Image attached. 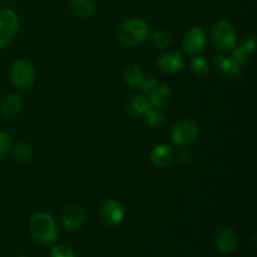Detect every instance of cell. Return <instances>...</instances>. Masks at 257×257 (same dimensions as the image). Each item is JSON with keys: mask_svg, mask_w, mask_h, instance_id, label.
<instances>
[{"mask_svg": "<svg viewBox=\"0 0 257 257\" xmlns=\"http://www.w3.org/2000/svg\"><path fill=\"white\" fill-rule=\"evenodd\" d=\"M29 232L35 241L43 245L55 242L58 237L57 223L47 212H38L30 218Z\"/></svg>", "mask_w": 257, "mask_h": 257, "instance_id": "cell-1", "label": "cell"}, {"mask_svg": "<svg viewBox=\"0 0 257 257\" xmlns=\"http://www.w3.org/2000/svg\"><path fill=\"white\" fill-rule=\"evenodd\" d=\"M148 37V24L140 18H130L120 23L117 29V39L125 47H137Z\"/></svg>", "mask_w": 257, "mask_h": 257, "instance_id": "cell-2", "label": "cell"}, {"mask_svg": "<svg viewBox=\"0 0 257 257\" xmlns=\"http://www.w3.org/2000/svg\"><path fill=\"white\" fill-rule=\"evenodd\" d=\"M210 38L213 47L221 52L232 50V48L236 45V40H237L236 39L235 28L227 20L216 22L213 27L211 28Z\"/></svg>", "mask_w": 257, "mask_h": 257, "instance_id": "cell-3", "label": "cell"}, {"mask_svg": "<svg viewBox=\"0 0 257 257\" xmlns=\"http://www.w3.org/2000/svg\"><path fill=\"white\" fill-rule=\"evenodd\" d=\"M13 84L19 89H29L35 82V69L28 60L19 59L13 63L10 70Z\"/></svg>", "mask_w": 257, "mask_h": 257, "instance_id": "cell-4", "label": "cell"}, {"mask_svg": "<svg viewBox=\"0 0 257 257\" xmlns=\"http://www.w3.org/2000/svg\"><path fill=\"white\" fill-rule=\"evenodd\" d=\"M198 131H200V127L196 120L191 119V118H185L176 123L175 127L172 128L171 140L175 145L186 146L196 140V137L198 136Z\"/></svg>", "mask_w": 257, "mask_h": 257, "instance_id": "cell-5", "label": "cell"}, {"mask_svg": "<svg viewBox=\"0 0 257 257\" xmlns=\"http://www.w3.org/2000/svg\"><path fill=\"white\" fill-rule=\"evenodd\" d=\"M19 18L12 9H0V49L4 48L17 34Z\"/></svg>", "mask_w": 257, "mask_h": 257, "instance_id": "cell-6", "label": "cell"}, {"mask_svg": "<svg viewBox=\"0 0 257 257\" xmlns=\"http://www.w3.org/2000/svg\"><path fill=\"white\" fill-rule=\"evenodd\" d=\"M206 32L200 25H195L185 34L182 40V48L186 54L196 57L203 50L206 45Z\"/></svg>", "mask_w": 257, "mask_h": 257, "instance_id": "cell-7", "label": "cell"}, {"mask_svg": "<svg viewBox=\"0 0 257 257\" xmlns=\"http://www.w3.org/2000/svg\"><path fill=\"white\" fill-rule=\"evenodd\" d=\"M85 220H87V212L84 207L78 203H72L63 211L62 226L67 231H77L84 225Z\"/></svg>", "mask_w": 257, "mask_h": 257, "instance_id": "cell-8", "label": "cell"}, {"mask_svg": "<svg viewBox=\"0 0 257 257\" xmlns=\"http://www.w3.org/2000/svg\"><path fill=\"white\" fill-rule=\"evenodd\" d=\"M213 241H215L216 247L223 253L235 252L238 248V243H240L237 233L233 230H231V228L226 227L220 228L218 231H216Z\"/></svg>", "mask_w": 257, "mask_h": 257, "instance_id": "cell-9", "label": "cell"}, {"mask_svg": "<svg viewBox=\"0 0 257 257\" xmlns=\"http://www.w3.org/2000/svg\"><path fill=\"white\" fill-rule=\"evenodd\" d=\"M102 221L108 226H118L124 218V208L117 201H107L100 208Z\"/></svg>", "mask_w": 257, "mask_h": 257, "instance_id": "cell-10", "label": "cell"}, {"mask_svg": "<svg viewBox=\"0 0 257 257\" xmlns=\"http://www.w3.org/2000/svg\"><path fill=\"white\" fill-rule=\"evenodd\" d=\"M183 67V58L178 52L171 50V52L165 53L161 55L157 60V68L162 73L172 74L177 73L182 69Z\"/></svg>", "mask_w": 257, "mask_h": 257, "instance_id": "cell-11", "label": "cell"}, {"mask_svg": "<svg viewBox=\"0 0 257 257\" xmlns=\"http://www.w3.org/2000/svg\"><path fill=\"white\" fill-rule=\"evenodd\" d=\"M216 67L220 69V72L228 79H238L242 73V65L238 64L235 59L223 55H217L215 58Z\"/></svg>", "mask_w": 257, "mask_h": 257, "instance_id": "cell-12", "label": "cell"}, {"mask_svg": "<svg viewBox=\"0 0 257 257\" xmlns=\"http://www.w3.org/2000/svg\"><path fill=\"white\" fill-rule=\"evenodd\" d=\"M175 157V152H173L172 147L168 145H157L153 147V150L150 153V160L156 167H166V166L171 165Z\"/></svg>", "mask_w": 257, "mask_h": 257, "instance_id": "cell-13", "label": "cell"}, {"mask_svg": "<svg viewBox=\"0 0 257 257\" xmlns=\"http://www.w3.org/2000/svg\"><path fill=\"white\" fill-rule=\"evenodd\" d=\"M23 105H24V100H23L22 95L18 94V93H13V94L4 98L2 105H0V109H2L3 115L8 118H14L22 112Z\"/></svg>", "mask_w": 257, "mask_h": 257, "instance_id": "cell-14", "label": "cell"}, {"mask_svg": "<svg viewBox=\"0 0 257 257\" xmlns=\"http://www.w3.org/2000/svg\"><path fill=\"white\" fill-rule=\"evenodd\" d=\"M127 108L131 114L135 115V117H145V114L151 108V104L145 95L133 94L128 98Z\"/></svg>", "mask_w": 257, "mask_h": 257, "instance_id": "cell-15", "label": "cell"}, {"mask_svg": "<svg viewBox=\"0 0 257 257\" xmlns=\"http://www.w3.org/2000/svg\"><path fill=\"white\" fill-rule=\"evenodd\" d=\"M69 9L74 17L88 19L94 14V3L92 0H69Z\"/></svg>", "mask_w": 257, "mask_h": 257, "instance_id": "cell-16", "label": "cell"}, {"mask_svg": "<svg viewBox=\"0 0 257 257\" xmlns=\"http://www.w3.org/2000/svg\"><path fill=\"white\" fill-rule=\"evenodd\" d=\"M171 98V90L167 85L158 84L157 88L150 93V97L147 98L150 102L151 107L155 108H163L168 103Z\"/></svg>", "mask_w": 257, "mask_h": 257, "instance_id": "cell-17", "label": "cell"}, {"mask_svg": "<svg viewBox=\"0 0 257 257\" xmlns=\"http://www.w3.org/2000/svg\"><path fill=\"white\" fill-rule=\"evenodd\" d=\"M143 78L145 77H143L142 69L137 64L130 65L123 72V80H124V83L128 87L133 88V89H137V88L141 87Z\"/></svg>", "mask_w": 257, "mask_h": 257, "instance_id": "cell-18", "label": "cell"}, {"mask_svg": "<svg viewBox=\"0 0 257 257\" xmlns=\"http://www.w3.org/2000/svg\"><path fill=\"white\" fill-rule=\"evenodd\" d=\"M152 45L158 50H165L172 44V35L166 30H156L151 37Z\"/></svg>", "mask_w": 257, "mask_h": 257, "instance_id": "cell-19", "label": "cell"}, {"mask_svg": "<svg viewBox=\"0 0 257 257\" xmlns=\"http://www.w3.org/2000/svg\"><path fill=\"white\" fill-rule=\"evenodd\" d=\"M13 156L17 161L20 162H27L32 158L33 156V148L29 143L22 142L19 145L15 146V148H13Z\"/></svg>", "mask_w": 257, "mask_h": 257, "instance_id": "cell-20", "label": "cell"}, {"mask_svg": "<svg viewBox=\"0 0 257 257\" xmlns=\"http://www.w3.org/2000/svg\"><path fill=\"white\" fill-rule=\"evenodd\" d=\"M191 70L195 73L196 75H206L210 72V63L205 57H198L196 55L190 63Z\"/></svg>", "mask_w": 257, "mask_h": 257, "instance_id": "cell-21", "label": "cell"}, {"mask_svg": "<svg viewBox=\"0 0 257 257\" xmlns=\"http://www.w3.org/2000/svg\"><path fill=\"white\" fill-rule=\"evenodd\" d=\"M145 118L150 123V125L155 128L162 127L166 122V115L160 109H152V108L148 109V112L145 114Z\"/></svg>", "mask_w": 257, "mask_h": 257, "instance_id": "cell-22", "label": "cell"}, {"mask_svg": "<svg viewBox=\"0 0 257 257\" xmlns=\"http://www.w3.org/2000/svg\"><path fill=\"white\" fill-rule=\"evenodd\" d=\"M240 45L243 50H245L247 54H251V53L255 50L256 47V37L253 33H248V34H245L240 40Z\"/></svg>", "mask_w": 257, "mask_h": 257, "instance_id": "cell-23", "label": "cell"}, {"mask_svg": "<svg viewBox=\"0 0 257 257\" xmlns=\"http://www.w3.org/2000/svg\"><path fill=\"white\" fill-rule=\"evenodd\" d=\"M12 137L8 133L0 132V160L5 157L12 150Z\"/></svg>", "mask_w": 257, "mask_h": 257, "instance_id": "cell-24", "label": "cell"}, {"mask_svg": "<svg viewBox=\"0 0 257 257\" xmlns=\"http://www.w3.org/2000/svg\"><path fill=\"white\" fill-rule=\"evenodd\" d=\"M50 257H75V253L69 246L57 245L50 250Z\"/></svg>", "mask_w": 257, "mask_h": 257, "instance_id": "cell-25", "label": "cell"}, {"mask_svg": "<svg viewBox=\"0 0 257 257\" xmlns=\"http://www.w3.org/2000/svg\"><path fill=\"white\" fill-rule=\"evenodd\" d=\"M158 84H160V83H158V79L155 75H148V77L143 78L140 89L145 93H151L155 88L158 87Z\"/></svg>", "mask_w": 257, "mask_h": 257, "instance_id": "cell-26", "label": "cell"}, {"mask_svg": "<svg viewBox=\"0 0 257 257\" xmlns=\"http://www.w3.org/2000/svg\"><path fill=\"white\" fill-rule=\"evenodd\" d=\"M231 58H232V59H235L238 64L242 65L243 67L245 64H247L248 54L242 49V48L240 47V45H237V47L235 45V47L232 48V55H231Z\"/></svg>", "mask_w": 257, "mask_h": 257, "instance_id": "cell-27", "label": "cell"}, {"mask_svg": "<svg viewBox=\"0 0 257 257\" xmlns=\"http://www.w3.org/2000/svg\"><path fill=\"white\" fill-rule=\"evenodd\" d=\"M180 161L183 165H188V163L192 161V155H191L190 151H182V152L180 153Z\"/></svg>", "mask_w": 257, "mask_h": 257, "instance_id": "cell-28", "label": "cell"}, {"mask_svg": "<svg viewBox=\"0 0 257 257\" xmlns=\"http://www.w3.org/2000/svg\"><path fill=\"white\" fill-rule=\"evenodd\" d=\"M17 257H28V256H24V255H20V256H17Z\"/></svg>", "mask_w": 257, "mask_h": 257, "instance_id": "cell-29", "label": "cell"}]
</instances>
